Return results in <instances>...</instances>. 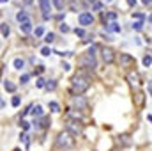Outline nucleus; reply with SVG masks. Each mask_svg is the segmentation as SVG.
Here are the masks:
<instances>
[{
	"instance_id": "7ed1b4c3",
	"label": "nucleus",
	"mask_w": 152,
	"mask_h": 151,
	"mask_svg": "<svg viewBox=\"0 0 152 151\" xmlns=\"http://www.w3.org/2000/svg\"><path fill=\"white\" fill-rule=\"evenodd\" d=\"M78 64H80L81 68L94 70V68H96V55H94V53H90V52H87V53H83V55L78 59Z\"/></svg>"
},
{
	"instance_id": "09e8293b",
	"label": "nucleus",
	"mask_w": 152,
	"mask_h": 151,
	"mask_svg": "<svg viewBox=\"0 0 152 151\" xmlns=\"http://www.w3.org/2000/svg\"><path fill=\"white\" fill-rule=\"evenodd\" d=\"M104 2H112V0H104Z\"/></svg>"
},
{
	"instance_id": "aec40b11",
	"label": "nucleus",
	"mask_w": 152,
	"mask_h": 151,
	"mask_svg": "<svg viewBox=\"0 0 152 151\" xmlns=\"http://www.w3.org/2000/svg\"><path fill=\"white\" fill-rule=\"evenodd\" d=\"M106 30H108V32H120V27L113 21V23H108V25H106Z\"/></svg>"
},
{
	"instance_id": "423d86ee",
	"label": "nucleus",
	"mask_w": 152,
	"mask_h": 151,
	"mask_svg": "<svg viewBox=\"0 0 152 151\" xmlns=\"http://www.w3.org/2000/svg\"><path fill=\"white\" fill-rule=\"evenodd\" d=\"M78 21H80V25H83V27H88V25H92V21H94V16H92L90 13H81V14L78 16Z\"/></svg>"
},
{
	"instance_id": "a211bd4d",
	"label": "nucleus",
	"mask_w": 152,
	"mask_h": 151,
	"mask_svg": "<svg viewBox=\"0 0 152 151\" xmlns=\"http://www.w3.org/2000/svg\"><path fill=\"white\" fill-rule=\"evenodd\" d=\"M36 124H41L42 128H48L51 124V121H50V117H41V121H36Z\"/></svg>"
},
{
	"instance_id": "2f4dec72",
	"label": "nucleus",
	"mask_w": 152,
	"mask_h": 151,
	"mask_svg": "<svg viewBox=\"0 0 152 151\" xmlns=\"http://www.w3.org/2000/svg\"><path fill=\"white\" fill-rule=\"evenodd\" d=\"M133 18H136V20H142V21L145 20V16H143L142 13H133Z\"/></svg>"
},
{
	"instance_id": "79ce46f5",
	"label": "nucleus",
	"mask_w": 152,
	"mask_h": 151,
	"mask_svg": "<svg viewBox=\"0 0 152 151\" xmlns=\"http://www.w3.org/2000/svg\"><path fill=\"white\" fill-rule=\"evenodd\" d=\"M149 91H151V94H152V80H149Z\"/></svg>"
},
{
	"instance_id": "4c0bfd02",
	"label": "nucleus",
	"mask_w": 152,
	"mask_h": 151,
	"mask_svg": "<svg viewBox=\"0 0 152 151\" xmlns=\"http://www.w3.org/2000/svg\"><path fill=\"white\" fill-rule=\"evenodd\" d=\"M53 4H55V7H57L58 11H62V2H60V0H53Z\"/></svg>"
},
{
	"instance_id": "393cba45",
	"label": "nucleus",
	"mask_w": 152,
	"mask_h": 151,
	"mask_svg": "<svg viewBox=\"0 0 152 151\" xmlns=\"http://www.w3.org/2000/svg\"><path fill=\"white\" fill-rule=\"evenodd\" d=\"M9 32H11V30H9V25H7V23H2V36H4V38H7V36H9Z\"/></svg>"
},
{
	"instance_id": "37998d69",
	"label": "nucleus",
	"mask_w": 152,
	"mask_h": 151,
	"mask_svg": "<svg viewBox=\"0 0 152 151\" xmlns=\"http://www.w3.org/2000/svg\"><path fill=\"white\" fill-rule=\"evenodd\" d=\"M142 2H143L145 5H149V4H152V0H142Z\"/></svg>"
},
{
	"instance_id": "b1692460",
	"label": "nucleus",
	"mask_w": 152,
	"mask_h": 151,
	"mask_svg": "<svg viewBox=\"0 0 152 151\" xmlns=\"http://www.w3.org/2000/svg\"><path fill=\"white\" fill-rule=\"evenodd\" d=\"M133 29H134V30H142V29H143V21H142V20H136V21L133 23Z\"/></svg>"
},
{
	"instance_id": "c85d7f7f",
	"label": "nucleus",
	"mask_w": 152,
	"mask_h": 151,
	"mask_svg": "<svg viewBox=\"0 0 152 151\" xmlns=\"http://www.w3.org/2000/svg\"><path fill=\"white\" fill-rule=\"evenodd\" d=\"M69 30H71V29H69L66 23H60V32H62V34H67Z\"/></svg>"
},
{
	"instance_id": "f704fd0d",
	"label": "nucleus",
	"mask_w": 152,
	"mask_h": 151,
	"mask_svg": "<svg viewBox=\"0 0 152 151\" xmlns=\"http://www.w3.org/2000/svg\"><path fill=\"white\" fill-rule=\"evenodd\" d=\"M11 103H12V107H18V105H20V96H14Z\"/></svg>"
},
{
	"instance_id": "bb28decb",
	"label": "nucleus",
	"mask_w": 152,
	"mask_h": 151,
	"mask_svg": "<svg viewBox=\"0 0 152 151\" xmlns=\"http://www.w3.org/2000/svg\"><path fill=\"white\" fill-rule=\"evenodd\" d=\"M55 87H57V82H55V80H50V82L46 84V89H48V91H53Z\"/></svg>"
},
{
	"instance_id": "a19ab883",
	"label": "nucleus",
	"mask_w": 152,
	"mask_h": 151,
	"mask_svg": "<svg viewBox=\"0 0 152 151\" xmlns=\"http://www.w3.org/2000/svg\"><path fill=\"white\" fill-rule=\"evenodd\" d=\"M127 4H129V5L133 7V5H136V0H127Z\"/></svg>"
},
{
	"instance_id": "dca6fc26",
	"label": "nucleus",
	"mask_w": 152,
	"mask_h": 151,
	"mask_svg": "<svg viewBox=\"0 0 152 151\" xmlns=\"http://www.w3.org/2000/svg\"><path fill=\"white\" fill-rule=\"evenodd\" d=\"M4 89H5L7 93H14V91H16V85H14L12 82H9V80H4Z\"/></svg>"
},
{
	"instance_id": "39448f33",
	"label": "nucleus",
	"mask_w": 152,
	"mask_h": 151,
	"mask_svg": "<svg viewBox=\"0 0 152 151\" xmlns=\"http://www.w3.org/2000/svg\"><path fill=\"white\" fill-rule=\"evenodd\" d=\"M101 55H103V61L106 62V64H112V62H115V52L112 50V48H101Z\"/></svg>"
},
{
	"instance_id": "ea45409f",
	"label": "nucleus",
	"mask_w": 152,
	"mask_h": 151,
	"mask_svg": "<svg viewBox=\"0 0 152 151\" xmlns=\"http://www.w3.org/2000/svg\"><path fill=\"white\" fill-rule=\"evenodd\" d=\"M42 71H44V66H37V70H36V73H37V75H41Z\"/></svg>"
},
{
	"instance_id": "e433bc0d",
	"label": "nucleus",
	"mask_w": 152,
	"mask_h": 151,
	"mask_svg": "<svg viewBox=\"0 0 152 151\" xmlns=\"http://www.w3.org/2000/svg\"><path fill=\"white\" fill-rule=\"evenodd\" d=\"M60 68H62L64 71H69V70H71V66H69L67 62H62V64H60Z\"/></svg>"
},
{
	"instance_id": "7c9ffc66",
	"label": "nucleus",
	"mask_w": 152,
	"mask_h": 151,
	"mask_svg": "<svg viewBox=\"0 0 152 151\" xmlns=\"http://www.w3.org/2000/svg\"><path fill=\"white\" fill-rule=\"evenodd\" d=\"M46 80H42V78H37V82H36V85H37L39 89H42V87H46V84H44Z\"/></svg>"
},
{
	"instance_id": "ddd939ff",
	"label": "nucleus",
	"mask_w": 152,
	"mask_h": 151,
	"mask_svg": "<svg viewBox=\"0 0 152 151\" xmlns=\"http://www.w3.org/2000/svg\"><path fill=\"white\" fill-rule=\"evenodd\" d=\"M16 20L20 21V25H21V23H25V21H30V18H28V14H27L25 11H20V13L16 14Z\"/></svg>"
},
{
	"instance_id": "a18cd8bd",
	"label": "nucleus",
	"mask_w": 152,
	"mask_h": 151,
	"mask_svg": "<svg viewBox=\"0 0 152 151\" xmlns=\"http://www.w3.org/2000/svg\"><path fill=\"white\" fill-rule=\"evenodd\" d=\"M149 21H151V23H152V14H151V16H149Z\"/></svg>"
},
{
	"instance_id": "c03bdc74",
	"label": "nucleus",
	"mask_w": 152,
	"mask_h": 151,
	"mask_svg": "<svg viewBox=\"0 0 152 151\" xmlns=\"http://www.w3.org/2000/svg\"><path fill=\"white\" fill-rule=\"evenodd\" d=\"M147 119H149V121L152 123V115H147Z\"/></svg>"
},
{
	"instance_id": "20e7f679",
	"label": "nucleus",
	"mask_w": 152,
	"mask_h": 151,
	"mask_svg": "<svg viewBox=\"0 0 152 151\" xmlns=\"http://www.w3.org/2000/svg\"><path fill=\"white\" fill-rule=\"evenodd\" d=\"M120 66L122 68H134V57L129 53H120Z\"/></svg>"
},
{
	"instance_id": "6e6552de",
	"label": "nucleus",
	"mask_w": 152,
	"mask_h": 151,
	"mask_svg": "<svg viewBox=\"0 0 152 151\" xmlns=\"http://www.w3.org/2000/svg\"><path fill=\"white\" fill-rule=\"evenodd\" d=\"M73 105H75L78 110H85L87 109V100L83 96H75L73 98Z\"/></svg>"
},
{
	"instance_id": "cd10ccee",
	"label": "nucleus",
	"mask_w": 152,
	"mask_h": 151,
	"mask_svg": "<svg viewBox=\"0 0 152 151\" xmlns=\"http://www.w3.org/2000/svg\"><path fill=\"white\" fill-rule=\"evenodd\" d=\"M44 41H46V43H53V41H55V34H53V32L46 34V38H44Z\"/></svg>"
},
{
	"instance_id": "a878e982",
	"label": "nucleus",
	"mask_w": 152,
	"mask_h": 151,
	"mask_svg": "<svg viewBox=\"0 0 152 151\" xmlns=\"http://www.w3.org/2000/svg\"><path fill=\"white\" fill-rule=\"evenodd\" d=\"M50 53H53V52H51V48H50V46H44V48H41V55H44V57H48V55H50Z\"/></svg>"
},
{
	"instance_id": "f8f14e48",
	"label": "nucleus",
	"mask_w": 152,
	"mask_h": 151,
	"mask_svg": "<svg viewBox=\"0 0 152 151\" xmlns=\"http://www.w3.org/2000/svg\"><path fill=\"white\" fill-rule=\"evenodd\" d=\"M134 103H136V107H143V103H145V93L138 91L134 94Z\"/></svg>"
},
{
	"instance_id": "4be33fe9",
	"label": "nucleus",
	"mask_w": 152,
	"mask_h": 151,
	"mask_svg": "<svg viewBox=\"0 0 152 151\" xmlns=\"http://www.w3.org/2000/svg\"><path fill=\"white\" fill-rule=\"evenodd\" d=\"M143 66H145V68H151V66H152V55H151V53L143 57Z\"/></svg>"
},
{
	"instance_id": "de8ad7c7",
	"label": "nucleus",
	"mask_w": 152,
	"mask_h": 151,
	"mask_svg": "<svg viewBox=\"0 0 152 151\" xmlns=\"http://www.w3.org/2000/svg\"><path fill=\"white\" fill-rule=\"evenodd\" d=\"M88 2H94V4H96V0H88Z\"/></svg>"
},
{
	"instance_id": "f03ea898",
	"label": "nucleus",
	"mask_w": 152,
	"mask_h": 151,
	"mask_svg": "<svg viewBox=\"0 0 152 151\" xmlns=\"http://www.w3.org/2000/svg\"><path fill=\"white\" fill-rule=\"evenodd\" d=\"M55 142H57V146L60 150H71L75 146V139H73V135L69 132H60L57 135V141Z\"/></svg>"
},
{
	"instance_id": "2eb2a0df",
	"label": "nucleus",
	"mask_w": 152,
	"mask_h": 151,
	"mask_svg": "<svg viewBox=\"0 0 152 151\" xmlns=\"http://www.w3.org/2000/svg\"><path fill=\"white\" fill-rule=\"evenodd\" d=\"M30 30H32V21H25V23H21V25H20V32L28 34Z\"/></svg>"
},
{
	"instance_id": "9d476101",
	"label": "nucleus",
	"mask_w": 152,
	"mask_h": 151,
	"mask_svg": "<svg viewBox=\"0 0 152 151\" xmlns=\"http://www.w3.org/2000/svg\"><path fill=\"white\" fill-rule=\"evenodd\" d=\"M66 117H67V119L80 121V119H81V112H80V110H76V109H67V110H66Z\"/></svg>"
},
{
	"instance_id": "5701e85b",
	"label": "nucleus",
	"mask_w": 152,
	"mask_h": 151,
	"mask_svg": "<svg viewBox=\"0 0 152 151\" xmlns=\"http://www.w3.org/2000/svg\"><path fill=\"white\" fill-rule=\"evenodd\" d=\"M50 109H51V112H60V105L57 101H50Z\"/></svg>"
},
{
	"instance_id": "1a4fd4ad",
	"label": "nucleus",
	"mask_w": 152,
	"mask_h": 151,
	"mask_svg": "<svg viewBox=\"0 0 152 151\" xmlns=\"http://www.w3.org/2000/svg\"><path fill=\"white\" fill-rule=\"evenodd\" d=\"M67 132H69L71 135H80V133H81V124H78V121H71V123L67 124Z\"/></svg>"
},
{
	"instance_id": "473e14b6",
	"label": "nucleus",
	"mask_w": 152,
	"mask_h": 151,
	"mask_svg": "<svg viewBox=\"0 0 152 151\" xmlns=\"http://www.w3.org/2000/svg\"><path fill=\"white\" fill-rule=\"evenodd\" d=\"M21 128H23V130H25V132H27V130H28V128H30V123H28V121H25V119H23V121H21Z\"/></svg>"
},
{
	"instance_id": "f257e3e1",
	"label": "nucleus",
	"mask_w": 152,
	"mask_h": 151,
	"mask_svg": "<svg viewBox=\"0 0 152 151\" xmlns=\"http://www.w3.org/2000/svg\"><path fill=\"white\" fill-rule=\"evenodd\" d=\"M90 87V78L85 75H75L73 80H71V91L75 93L76 96L83 94L87 89Z\"/></svg>"
},
{
	"instance_id": "49530a36",
	"label": "nucleus",
	"mask_w": 152,
	"mask_h": 151,
	"mask_svg": "<svg viewBox=\"0 0 152 151\" xmlns=\"http://www.w3.org/2000/svg\"><path fill=\"white\" fill-rule=\"evenodd\" d=\"M0 2H2V4H5V2H7V0H0Z\"/></svg>"
},
{
	"instance_id": "9b49d317",
	"label": "nucleus",
	"mask_w": 152,
	"mask_h": 151,
	"mask_svg": "<svg viewBox=\"0 0 152 151\" xmlns=\"http://www.w3.org/2000/svg\"><path fill=\"white\" fill-rule=\"evenodd\" d=\"M126 78H127V82H129L131 85H138V84H140V75H138L136 71H129Z\"/></svg>"
},
{
	"instance_id": "c9c22d12",
	"label": "nucleus",
	"mask_w": 152,
	"mask_h": 151,
	"mask_svg": "<svg viewBox=\"0 0 152 151\" xmlns=\"http://www.w3.org/2000/svg\"><path fill=\"white\" fill-rule=\"evenodd\" d=\"M28 78H30V75H21L20 82H21V84H27V82H28Z\"/></svg>"
},
{
	"instance_id": "f3484780",
	"label": "nucleus",
	"mask_w": 152,
	"mask_h": 151,
	"mask_svg": "<svg viewBox=\"0 0 152 151\" xmlns=\"http://www.w3.org/2000/svg\"><path fill=\"white\" fill-rule=\"evenodd\" d=\"M30 112H32V115H34V117H36V115H37V117H42V107H41V105H36V107H32V109H30Z\"/></svg>"
},
{
	"instance_id": "72a5a7b5",
	"label": "nucleus",
	"mask_w": 152,
	"mask_h": 151,
	"mask_svg": "<svg viewBox=\"0 0 152 151\" xmlns=\"http://www.w3.org/2000/svg\"><path fill=\"white\" fill-rule=\"evenodd\" d=\"M42 34H44V27H37V29H36V36H37V38H41Z\"/></svg>"
},
{
	"instance_id": "58836bf2",
	"label": "nucleus",
	"mask_w": 152,
	"mask_h": 151,
	"mask_svg": "<svg viewBox=\"0 0 152 151\" xmlns=\"http://www.w3.org/2000/svg\"><path fill=\"white\" fill-rule=\"evenodd\" d=\"M101 7H103V4H101V2H96V4H94V9H96V11H99Z\"/></svg>"
},
{
	"instance_id": "6ab92c4d",
	"label": "nucleus",
	"mask_w": 152,
	"mask_h": 151,
	"mask_svg": "<svg viewBox=\"0 0 152 151\" xmlns=\"http://www.w3.org/2000/svg\"><path fill=\"white\" fill-rule=\"evenodd\" d=\"M12 66H14V68H16V70H21V68H23V66H25V61H23V59H20V57H18V59H14V61H12Z\"/></svg>"
},
{
	"instance_id": "c756f323",
	"label": "nucleus",
	"mask_w": 152,
	"mask_h": 151,
	"mask_svg": "<svg viewBox=\"0 0 152 151\" xmlns=\"http://www.w3.org/2000/svg\"><path fill=\"white\" fill-rule=\"evenodd\" d=\"M75 34L80 38H85V29H75Z\"/></svg>"
},
{
	"instance_id": "0eeeda50",
	"label": "nucleus",
	"mask_w": 152,
	"mask_h": 151,
	"mask_svg": "<svg viewBox=\"0 0 152 151\" xmlns=\"http://www.w3.org/2000/svg\"><path fill=\"white\" fill-rule=\"evenodd\" d=\"M39 5H41V11H42L44 20H48V18H50V11H51V4H50V0H39Z\"/></svg>"
},
{
	"instance_id": "4468645a",
	"label": "nucleus",
	"mask_w": 152,
	"mask_h": 151,
	"mask_svg": "<svg viewBox=\"0 0 152 151\" xmlns=\"http://www.w3.org/2000/svg\"><path fill=\"white\" fill-rule=\"evenodd\" d=\"M118 142L124 144V146H129V144H131V135H129V133H122V135H118Z\"/></svg>"
},
{
	"instance_id": "412c9836",
	"label": "nucleus",
	"mask_w": 152,
	"mask_h": 151,
	"mask_svg": "<svg viewBox=\"0 0 152 151\" xmlns=\"http://www.w3.org/2000/svg\"><path fill=\"white\" fill-rule=\"evenodd\" d=\"M115 18H117V13H106V14H103V20L104 21H112L113 23Z\"/></svg>"
}]
</instances>
